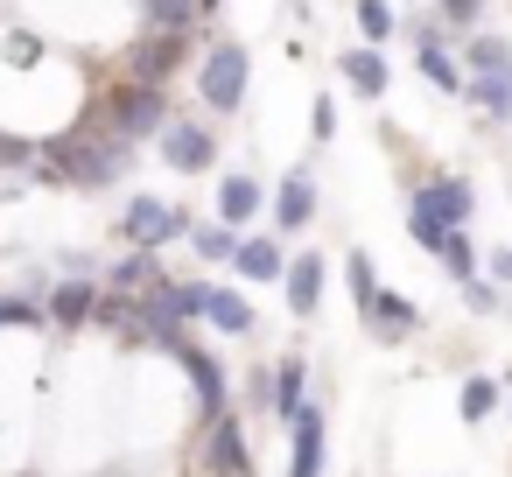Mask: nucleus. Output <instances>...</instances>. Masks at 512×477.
<instances>
[{"label": "nucleus", "mask_w": 512, "mask_h": 477, "mask_svg": "<svg viewBox=\"0 0 512 477\" xmlns=\"http://www.w3.org/2000/svg\"><path fill=\"white\" fill-rule=\"evenodd\" d=\"M127 162H134V141H120V134H106V127L92 120V127L43 134L29 183H43V190H113V183L127 176Z\"/></svg>", "instance_id": "obj_1"}, {"label": "nucleus", "mask_w": 512, "mask_h": 477, "mask_svg": "<svg viewBox=\"0 0 512 477\" xmlns=\"http://www.w3.org/2000/svg\"><path fill=\"white\" fill-rule=\"evenodd\" d=\"M470 218H477V183L470 176H428V183L407 190V232L428 260H435L442 232H463Z\"/></svg>", "instance_id": "obj_2"}, {"label": "nucleus", "mask_w": 512, "mask_h": 477, "mask_svg": "<svg viewBox=\"0 0 512 477\" xmlns=\"http://www.w3.org/2000/svg\"><path fill=\"white\" fill-rule=\"evenodd\" d=\"M246 85H253L246 43H239V36H211V50L197 57V99H204V113L232 120V113L246 106Z\"/></svg>", "instance_id": "obj_3"}, {"label": "nucleus", "mask_w": 512, "mask_h": 477, "mask_svg": "<svg viewBox=\"0 0 512 477\" xmlns=\"http://www.w3.org/2000/svg\"><path fill=\"white\" fill-rule=\"evenodd\" d=\"M176 113H169V85H134V78H120L106 99H99V127L106 134H120V141H155L162 127H169Z\"/></svg>", "instance_id": "obj_4"}, {"label": "nucleus", "mask_w": 512, "mask_h": 477, "mask_svg": "<svg viewBox=\"0 0 512 477\" xmlns=\"http://www.w3.org/2000/svg\"><path fill=\"white\" fill-rule=\"evenodd\" d=\"M190 225H197V218H190L183 204L148 197V190L120 204V239H127V246H148V253H162L169 239H190Z\"/></svg>", "instance_id": "obj_5"}, {"label": "nucleus", "mask_w": 512, "mask_h": 477, "mask_svg": "<svg viewBox=\"0 0 512 477\" xmlns=\"http://www.w3.org/2000/svg\"><path fill=\"white\" fill-rule=\"evenodd\" d=\"M400 36L414 43V71H421V85L428 92H449V99H463V85H470V71H463V57L435 36V15H414V22H400Z\"/></svg>", "instance_id": "obj_6"}, {"label": "nucleus", "mask_w": 512, "mask_h": 477, "mask_svg": "<svg viewBox=\"0 0 512 477\" xmlns=\"http://www.w3.org/2000/svg\"><path fill=\"white\" fill-rule=\"evenodd\" d=\"M190 50H197V29H190V36H176V29H141V43H134L120 64H127L134 85H176V71H183Z\"/></svg>", "instance_id": "obj_7"}, {"label": "nucleus", "mask_w": 512, "mask_h": 477, "mask_svg": "<svg viewBox=\"0 0 512 477\" xmlns=\"http://www.w3.org/2000/svg\"><path fill=\"white\" fill-rule=\"evenodd\" d=\"M155 148H162V169H176V176H204V169L218 162L211 120H190V113H176V120L155 134Z\"/></svg>", "instance_id": "obj_8"}, {"label": "nucleus", "mask_w": 512, "mask_h": 477, "mask_svg": "<svg viewBox=\"0 0 512 477\" xmlns=\"http://www.w3.org/2000/svg\"><path fill=\"white\" fill-rule=\"evenodd\" d=\"M316 211H323V197H316V169H309V162L281 169V176H274V232H309Z\"/></svg>", "instance_id": "obj_9"}, {"label": "nucleus", "mask_w": 512, "mask_h": 477, "mask_svg": "<svg viewBox=\"0 0 512 477\" xmlns=\"http://www.w3.org/2000/svg\"><path fill=\"white\" fill-rule=\"evenodd\" d=\"M323 442H330V414L323 400H309L288 421V477H323Z\"/></svg>", "instance_id": "obj_10"}, {"label": "nucleus", "mask_w": 512, "mask_h": 477, "mask_svg": "<svg viewBox=\"0 0 512 477\" xmlns=\"http://www.w3.org/2000/svg\"><path fill=\"white\" fill-rule=\"evenodd\" d=\"M99 288H106V281H92V274H64V281H50V288H43L50 323H57V330H85L92 309H99Z\"/></svg>", "instance_id": "obj_11"}, {"label": "nucleus", "mask_w": 512, "mask_h": 477, "mask_svg": "<svg viewBox=\"0 0 512 477\" xmlns=\"http://www.w3.org/2000/svg\"><path fill=\"white\" fill-rule=\"evenodd\" d=\"M330 64H337V78H344L358 99H386V85H393V64H386L379 43H351V50H337Z\"/></svg>", "instance_id": "obj_12"}, {"label": "nucleus", "mask_w": 512, "mask_h": 477, "mask_svg": "<svg viewBox=\"0 0 512 477\" xmlns=\"http://www.w3.org/2000/svg\"><path fill=\"white\" fill-rule=\"evenodd\" d=\"M323 281H330V260L323 253H288V274H281V295H288V316H316L323 309Z\"/></svg>", "instance_id": "obj_13"}, {"label": "nucleus", "mask_w": 512, "mask_h": 477, "mask_svg": "<svg viewBox=\"0 0 512 477\" xmlns=\"http://www.w3.org/2000/svg\"><path fill=\"white\" fill-rule=\"evenodd\" d=\"M232 274L253 281V288H274L288 274V253H281V232H246L239 253H232Z\"/></svg>", "instance_id": "obj_14"}, {"label": "nucleus", "mask_w": 512, "mask_h": 477, "mask_svg": "<svg viewBox=\"0 0 512 477\" xmlns=\"http://www.w3.org/2000/svg\"><path fill=\"white\" fill-rule=\"evenodd\" d=\"M204 470H211V477H253L239 414H218V421H211V435H204Z\"/></svg>", "instance_id": "obj_15"}, {"label": "nucleus", "mask_w": 512, "mask_h": 477, "mask_svg": "<svg viewBox=\"0 0 512 477\" xmlns=\"http://www.w3.org/2000/svg\"><path fill=\"white\" fill-rule=\"evenodd\" d=\"M176 365L190 372V386H197V407H204L211 421H218V414H232V379H225V365H218V358H211L204 344H190V351H183Z\"/></svg>", "instance_id": "obj_16"}, {"label": "nucleus", "mask_w": 512, "mask_h": 477, "mask_svg": "<svg viewBox=\"0 0 512 477\" xmlns=\"http://www.w3.org/2000/svg\"><path fill=\"white\" fill-rule=\"evenodd\" d=\"M260 211H267V183H260V176H246V169L218 176V211H211V218H225V225H239V232H246Z\"/></svg>", "instance_id": "obj_17"}, {"label": "nucleus", "mask_w": 512, "mask_h": 477, "mask_svg": "<svg viewBox=\"0 0 512 477\" xmlns=\"http://www.w3.org/2000/svg\"><path fill=\"white\" fill-rule=\"evenodd\" d=\"M358 323H365V330H372L379 344H400V337H414V330H421V309H414L407 295H393V288H379V302H372V309H365Z\"/></svg>", "instance_id": "obj_18"}, {"label": "nucleus", "mask_w": 512, "mask_h": 477, "mask_svg": "<svg viewBox=\"0 0 512 477\" xmlns=\"http://www.w3.org/2000/svg\"><path fill=\"white\" fill-rule=\"evenodd\" d=\"M463 99L477 106L484 127H512V71H470Z\"/></svg>", "instance_id": "obj_19"}, {"label": "nucleus", "mask_w": 512, "mask_h": 477, "mask_svg": "<svg viewBox=\"0 0 512 477\" xmlns=\"http://www.w3.org/2000/svg\"><path fill=\"white\" fill-rule=\"evenodd\" d=\"M204 323L225 330V337H253V330H260V316H253V302H246L239 288H211V295H204Z\"/></svg>", "instance_id": "obj_20"}, {"label": "nucleus", "mask_w": 512, "mask_h": 477, "mask_svg": "<svg viewBox=\"0 0 512 477\" xmlns=\"http://www.w3.org/2000/svg\"><path fill=\"white\" fill-rule=\"evenodd\" d=\"M239 225H225V218H197L190 225V253L204 260V267H232V253H239Z\"/></svg>", "instance_id": "obj_21"}, {"label": "nucleus", "mask_w": 512, "mask_h": 477, "mask_svg": "<svg viewBox=\"0 0 512 477\" xmlns=\"http://www.w3.org/2000/svg\"><path fill=\"white\" fill-rule=\"evenodd\" d=\"M134 8H141V29H176V36L211 29L204 22V0H134Z\"/></svg>", "instance_id": "obj_22"}, {"label": "nucleus", "mask_w": 512, "mask_h": 477, "mask_svg": "<svg viewBox=\"0 0 512 477\" xmlns=\"http://www.w3.org/2000/svg\"><path fill=\"white\" fill-rule=\"evenodd\" d=\"M155 281H169V274H162V253H148V246H134L127 260L106 267V288H127V295H148Z\"/></svg>", "instance_id": "obj_23"}, {"label": "nucleus", "mask_w": 512, "mask_h": 477, "mask_svg": "<svg viewBox=\"0 0 512 477\" xmlns=\"http://www.w3.org/2000/svg\"><path fill=\"white\" fill-rule=\"evenodd\" d=\"M302 407H309V365H302V358H281V365H274V421L288 428Z\"/></svg>", "instance_id": "obj_24"}, {"label": "nucleus", "mask_w": 512, "mask_h": 477, "mask_svg": "<svg viewBox=\"0 0 512 477\" xmlns=\"http://www.w3.org/2000/svg\"><path fill=\"white\" fill-rule=\"evenodd\" d=\"M435 267H442L456 288L484 274V260H477V246H470V225H463V232H442V246H435Z\"/></svg>", "instance_id": "obj_25"}, {"label": "nucleus", "mask_w": 512, "mask_h": 477, "mask_svg": "<svg viewBox=\"0 0 512 477\" xmlns=\"http://www.w3.org/2000/svg\"><path fill=\"white\" fill-rule=\"evenodd\" d=\"M498 407H505V386H498V379H484V372H470V379H463V393H456V414H463L470 428H484Z\"/></svg>", "instance_id": "obj_26"}, {"label": "nucleus", "mask_w": 512, "mask_h": 477, "mask_svg": "<svg viewBox=\"0 0 512 477\" xmlns=\"http://www.w3.org/2000/svg\"><path fill=\"white\" fill-rule=\"evenodd\" d=\"M351 22H358V43H393L400 36V8H393V0H351Z\"/></svg>", "instance_id": "obj_27"}, {"label": "nucleus", "mask_w": 512, "mask_h": 477, "mask_svg": "<svg viewBox=\"0 0 512 477\" xmlns=\"http://www.w3.org/2000/svg\"><path fill=\"white\" fill-rule=\"evenodd\" d=\"M344 288H351V309H358V316L379 302V267H372V253H358V246L344 253Z\"/></svg>", "instance_id": "obj_28"}, {"label": "nucleus", "mask_w": 512, "mask_h": 477, "mask_svg": "<svg viewBox=\"0 0 512 477\" xmlns=\"http://www.w3.org/2000/svg\"><path fill=\"white\" fill-rule=\"evenodd\" d=\"M463 71H512V43L470 29V43H463Z\"/></svg>", "instance_id": "obj_29"}, {"label": "nucleus", "mask_w": 512, "mask_h": 477, "mask_svg": "<svg viewBox=\"0 0 512 477\" xmlns=\"http://www.w3.org/2000/svg\"><path fill=\"white\" fill-rule=\"evenodd\" d=\"M309 141H316V148H330V141H337V99H330V92H316V99H309Z\"/></svg>", "instance_id": "obj_30"}, {"label": "nucleus", "mask_w": 512, "mask_h": 477, "mask_svg": "<svg viewBox=\"0 0 512 477\" xmlns=\"http://www.w3.org/2000/svg\"><path fill=\"white\" fill-rule=\"evenodd\" d=\"M428 8H435V22H442V29H477L484 0H428Z\"/></svg>", "instance_id": "obj_31"}, {"label": "nucleus", "mask_w": 512, "mask_h": 477, "mask_svg": "<svg viewBox=\"0 0 512 477\" xmlns=\"http://www.w3.org/2000/svg\"><path fill=\"white\" fill-rule=\"evenodd\" d=\"M246 407L274 421V365H253V372H246Z\"/></svg>", "instance_id": "obj_32"}, {"label": "nucleus", "mask_w": 512, "mask_h": 477, "mask_svg": "<svg viewBox=\"0 0 512 477\" xmlns=\"http://www.w3.org/2000/svg\"><path fill=\"white\" fill-rule=\"evenodd\" d=\"M463 309H470V316H498V288H491L484 274H477V281H463Z\"/></svg>", "instance_id": "obj_33"}, {"label": "nucleus", "mask_w": 512, "mask_h": 477, "mask_svg": "<svg viewBox=\"0 0 512 477\" xmlns=\"http://www.w3.org/2000/svg\"><path fill=\"white\" fill-rule=\"evenodd\" d=\"M484 281L512 288V246H491V253H484Z\"/></svg>", "instance_id": "obj_34"}, {"label": "nucleus", "mask_w": 512, "mask_h": 477, "mask_svg": "<svg viewBox=\"0 0 512 477\" xmlns=\"http://www.w3.org/2000/svg\"><path fill=\"white\" fill-rule=\"evenodd\" d=\"M218 8H225V0H204V22H218Z\"/></svg>", "instance_id": "obj_35"}, {"label": "nucleus", "mask_w": 512, "mask_h": 477, "mask_svg": "<svg viewBox=\"0 0 512 477\" xmlns=\"http://www.w3.org/2000/svg\"><path fill=\"white\" fill-rule=\"evenodd\" d=\"M407 8H421V0H407Z\"/></svg>", "instance_id": "obj_36"}]
</instances>
